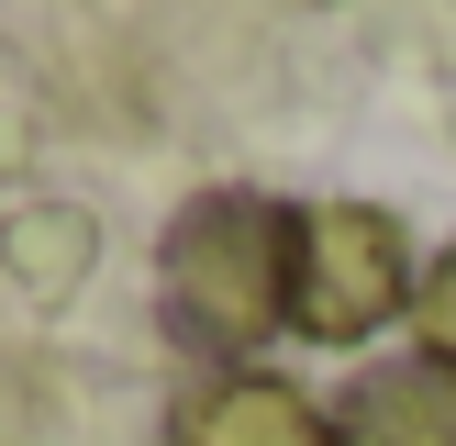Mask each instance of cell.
<instances>
[{
  "mask_svg": "<svg viewBox=\"0 0 456 446\" xmlns=\"http://www.w3.org/2000/svg\"><path fill=\"white\" fill-rule=\"evenodd\" d=\"M156 312L212 368H245L267 334H289V201L200 190L156 245Z\"/></svg>",
  "mask_w": 456,
  "mask_h": 446,
  "instance_id": "1",
  "label": "cell"
},
{
  "mask_svg": "<svg viewBox=\"0 0 456 446\" xmlns=\"http://www.w3.org/2000/svg\"><path fill=\"white\" fill-rule=\"evenodd\" d=\"M412 245L379 201H312L289 212V334L312 346H356L390 312H412Z\"/></svg>",
  "mask_w": 456,
  "mask_h": 446,
  "instance_id": "2",
  "label": "cell"
},
{
  "mask_svg": "<svg viewBox=\"0 0 456 446\" xmlns=\"http://www.w3.org/2000/svg\"><path fill=\"white\" fill-rule=\"evenodd\" d=\"M167 446H334V401H301L267 368H200L167 413Z\"/></svg>",
  "mask_w": 456,
  "mask_h": 446,
  "instance_id": "3",
  "label": "cell"
},
{
  "mask_svg": "<svg viewBox=\"0 0 456 446\" xmlns=\"http://www.w3.org/2000/svg\"><path fill=\"white\" fill-rule=\"evenodd\" d=\"M334 446H456V357H390L334 401Z\"/></svg>",
  "mask_w": 456,
  "mask_h": 446,
  "instance_id": "4",
  "label": "cell"
},
{
  "mask_svg": "<svg viewBox=\"0 0 456 446\" xmlns=\"http://www.w3.org/2000/svg\"><path fill=\"white\" fill-rule=\"evenodd\" d=\"M412 334H423V357H456V245L412 279Z\"/></svg>",
  "mask_w": 456,
  "mask_h": 446,
  "instance_id": "5",
  "label": "cell"
}]
</instances>
